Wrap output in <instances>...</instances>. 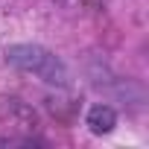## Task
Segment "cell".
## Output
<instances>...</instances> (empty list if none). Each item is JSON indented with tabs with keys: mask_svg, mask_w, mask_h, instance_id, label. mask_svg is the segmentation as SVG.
Listing matches in <instances>:
<instances>
[{
	"mask_svg": "<svg viewBox=\"0 0 149 149\" xmlns=\"http://www.w3.org/2000/svg\"><path fill=\"white\" fill-rule=\"evenodd\" d=\"M6 61L15 67V70H24V73H35L38 79H44L47 85H58L64 88L70 82V70L67 64L50 53L47 47L41 44H12L6 50Z\"/></svg>",
	"mask_w": 149,
	"mask_h": 149,
	"instance_id": "1",
	"label": "cell"
},
{
	"mask_svg": "<svg viewBox=\"0 0 149 149\" xmlns=\"http://www.w3.org/2000/svg\"><path fill=\"white\" fill-rule=\"evenodd\" d=\"M0 117L6 123H12L15 129H21V132H32V126H35V111L26 102H21V100H3Z\"/></svg>",
	"mask_w": 149,
	"mask_h": 149,
	"instance_id": "2",
	"label": "cell"
},
{
	"mask_svg": "<svg viewBox=\"0 0 149 149\" xmlns=\"http://www.w3.org/2000/svg\"><path fill=\"white\" fill-rule=\"evenodd\" d=\"M88 129L94 132V134H108L114 126H117V111L111 108V105H105V102H97L91 111H88Z\"/></svg>",
	"mask_w": 149,
	"mask_h": 149,
	"instance_id": "3",
	"label": "cell"
}]
</instances>
